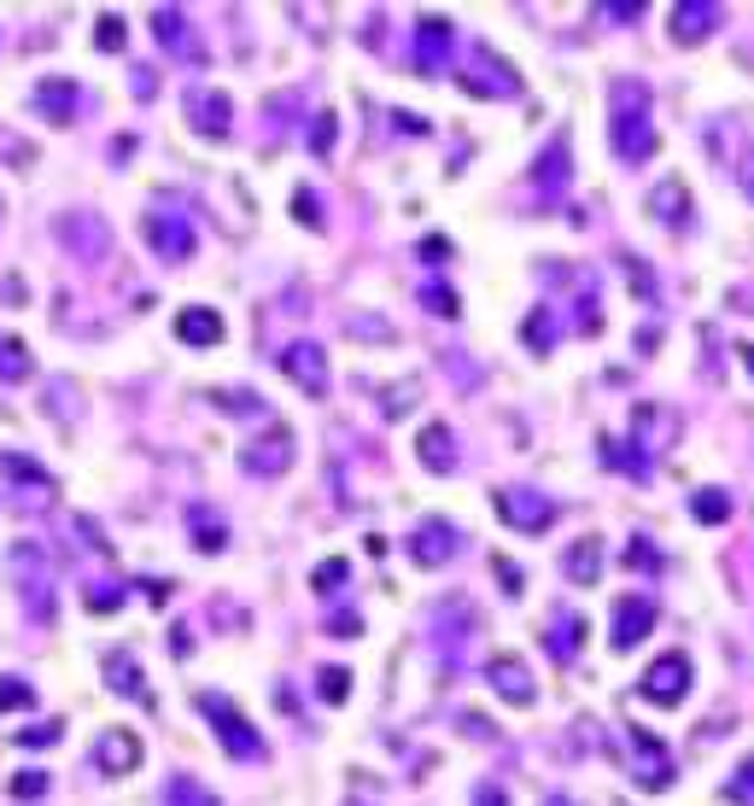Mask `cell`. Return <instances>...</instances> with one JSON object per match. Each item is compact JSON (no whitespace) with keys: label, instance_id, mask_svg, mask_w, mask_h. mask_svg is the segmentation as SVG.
Segmentation results:
<instances>
[{"label":"cell","instance_id":"8fae6325","mask_svg":"<svg viewBox=\"0 0 754 806\" xmlns=\"http://www.w3.org/2000/svg\"><path fill=\"white\" fill-rule=\"evenodd\" d=\"M59 234L71 240L76 258H100V252H106V222L88 217V211H71L65 222H59Z\"/></svg>","mask_w":754,"mask_h":806},{"label":"cell","instance_id":"7dc6e473","mask_svg":"<svg viewBox=\"0 0 754 806\" xmlns=\"http://www.w3.org/2000/svg\"><path fill=\"white\" fill-rule=\"evenodd\" d=\"M311 140H316V153H328V140H334V117H322V123H316V135H311Z\"/></svg>","mask_w":754,"mask_h":806},{"label":"cell","instance_id":"1f68e13d","mask_svg":"<svg viewBox=\"0 0 754 806\" xmlns=\"http://www.w3.org/2000/svg\"><path fill=\"white\" fill-rule=\"evenodd\" d=\"M35 100H42V106H59V123H65L71 112V100H76V88H71V82H42V88H35Z\"/></svg>","mask_w":754,"mask_h":806},{"label":"cell","instance_id":"7bdbcfd3","mask_svg":"<svg viewBox=\"0 0 754 806\" xmlns=\"http://www.w3.org/2000/svg\"><path fill=\"white\" fill-rule=\"evenodd\" d=\"M421 258H427V263H444V258H451V240H439V234L421 240Z\"/></svg>","mask_w":754,"mask_h":806},{"label":"cell","instance_id":"9a60e30c","mask_svg":"<svg viewBox=\"0 0 754 806\" xmlns=\"http://www.w3.org/2000/svg\"><path fill=\"white\" fill-rule=\"evenodd\" d=\"M229 94H188V117H193V129L199 135H229Z\"/></svg>","mask_w":754,"mask_h":806},{"label":"cell","instance_id":"74e56055","mask_svg":"<svg viewBox=\"0 0 754 806\" xmlns=\"http://www.w3.org/2000/svg\"><path fill=\"white\" fill-rule=\"evenodd\" d=\"M117 603H124V590H117V585H88V608L100 614V608H117Z\"/></svg>","mask_w":754,"mask_h":806},{"label":"cell","instance_id":"f546056e","mask_svg":"<svg viewBox=\"0 0 754 806\" xmlns=\"http://www.w3.org/2000/svg\"><path fill=\"white\" fill-rule=\"evenodd\" d=\"M345 578H352V567H345L339 555H334V562H322V567H316V578H311V585H316L322 596H334V590H345Z\"/></svg>","mask_w":754,"mask_h":806},{"label":"cell","instance_id":"f6af8a7d","mask_svg":"<svg viewBox=\"0 0 754 806\" xmlns=\"http://www.w3.org/2000/svg\"><path fill=\"white\" fill-rule=\"evenodd\" d=\"M293 211H299V222H322V217H316V199H311V188H299Z\"/></svg>","mask_w":754,"mask_h":806},{"label":"cell","instance_id":"8d00e7d4","mask_svg":"<svg viewBox=\"0 0 754 806\" xmlns=\"http://www.w3.org/2000/svg\"><path fill=\"white\" fill-rule=\"evenodd\" d=\"M725 498H720V491H702V498H697V514H702V521H725Z\"/></svg>","mask_w":754,"mask_h":806},{"label":"cell","instance_id":"52a82bcc","mask_svg":"<svg viewBox=\"0 0 754 806\" xmlns=\"http://www.w3.org/2000/svg\"><path fill=\"white\" fill-rule=\"evenodd\" d=\"M281 375H293L311 398H322V391H328V350H322L316 339L287 345V350H281Z\"/></svg>","mask_w":754,"mask_h":806},{"label":"cell","instance_id":"60d3db41","mask_svg":"<svg viewBox=\"0 0 754 806\" xmlns=\"http://www.w3.org/2000/svg\"><path fill=\"white\" fill-rule=\"evenodd\" d=\"M42 789H48V772H24L12 783V795H42Z\"/></svg>","mask_w":754,"mask_h":806},{"label":"cell","instance_id":"5b68a950","mask_svg":"<svg viewBox=\"0 0 754 806\" xmlns=\"http://www.w3.org/2000/svg\"><path fill=\"white\" fill-rule=\"evenodd\" d=\"M498 514L515 532H544L549 521H556V503H549L544 491H533V485H503L498 491Z\"/></svg>","mask_w":754,"mask_h":806},{"label":"cell","instance_id":"30bf717a","mask_svg":"<svg viewBox=\"0 0 754 806\" xmlns=\"http://www.w3.org/2000/svg\"><path fill=\"white\" fill-rule=\"evenodd\" d=\"M649 631H656V603L649 596H620L615 603V649H631Z\"/></svg>","mask_w":754,"mask_h":806},{"label":"cell","instance_id":"d6986e66","mask_svg":"<svg viewBox=\"0 0 754 806\" xmlns=\"http://www.w3.org/2000/svg\"><path fill=\"white\" fill-rule=\"evenodd\" d=\"M444 48H451V24H444V18H421V30H416V59H421V71H439Z\"/></svg>","mask_w":754,"mask_h":806},{"label":"cell","instance_id":"ba28073f","mask_svg":"<svg viewBox=\"0 0 754 806\" xmlns=\"http://www.w3.org/2000/svg\"><path fill=\"white\" fill-rule=\"evenodd\" d=\"M457 549H462V532L451 521H439V514H433V521H421L416 537H410V555H416L421 567H444Z\"/></svg>","mask_w":754,"mask_h":806},{"label":"cell","instance_id":"44dd1931","mask_svg":"<svg viewBox=\"0 0 754 806\" xmlns=\"http://www.w3.org/2000/svg\"><path fill=\"white\" fill-rule=\"evenodd\" d=\"M638 783H643V789H667V783H672L667 754L656 749V736H643V731H638Z\"/></svg>","mask_w":754,"mask_h":806},{"label":"cell","instance_id":"484cf974","mask_svg":"<svg viewBox=\"0 0 754 806\" xmlns=\"http://www.w3.org/2000/svg\"><path fill=\"white\" fill-rule=\"evenodd\" d=\"M30 350H24V339H0V380H30Z\"/></svg>","mask_w":754,"mask_h":806},{"label":"cell","instance_id":"836d02e7","mask_svg":"<svg viewBox=\"0 0 754 806\" xmlns=\"http://www.w3.org/2000/svg\"><path fill=\"white\" fill-rule=\"evenodd\" d=\"M94 41H100L106 53H117V48H124V18L106 12V18H100V30H94Z\"/></svg>","mask_w":754,"mask_h":806},{"label":"cell","instance_id":"8992f818","mask_svg":"<svg viewBox=\"0 0 754 806\" xmlns=\"http://www.w3.org/2000/svg\"><path fill=\"white\" fill-rule=\"evenodd\" d=\"M240 468L252 473V480H275V473L293 468V432L287 427H270L263 439L240 444Z\"/></svg>","mask_w":754,"mask_h":806},{"label":"cell","instance_id":"83f0119b","mask_svg":"<svg viewBox=\"0 0 754 806\" xmlns=\"http://www.w3.org/2000/svg\"><path fill=\"white\" fill-rule=\"evenodd\" d=\"M170 806H217L206 783H193V777H170Z\"/></svg>","mask_w":754,"mask_h":806},{"label":"cell","instance_id":"ffe728a7","mask_svg":"<svg viewBox=\"0 0 754 806\" xmlns=\"http://www.w3.org/2000/svg\"><path fill=\"white\" fill-rule=\"evenodd\" d=\"M416 450H421V462L433 468V473H451V468H457V439H451V427H439V421L421 432Z\"/></svg>","mask_w":754,"mask_h":806},{"label":"cell","instance_id":"277c9868","mask_svg":"<svg viewBox=\"0 0 754 806\" xmlns=\"http://www.w3.org/2000/svg\"><path fill=\"white\" fill-rule=\"evenodd\" d=\"M7 562H12V573H18V596L30 603V614H35V619H53V590H48L53 562H48V555L35 549V544H18Z\"/></svg>","mask_w":754,"mask_h":806},{"label":"cell","instance_id":"7a4b0ae2","mask_svg":"<svg viewBox=\"0 0 754 806\" xmlns=\"http://www.w3.org/2000/svg\"><path fill=\"white\" fill-rule=\"evenodd\" d=\"M199 713L211 719V731H217V742H222V754H229V760H263V736L252 731V719L240 713L229 695L206 690V695H199Z\"/></svg>","mask_w":754,"mask_h":806},{"label":"cell","instance_id":"d6a6232c","mask_svg":"<svg viewBox=\"0 0 754 806\" xmlns=\"http://www.w3.org/2000/svg\"><path fill=\"white\" fill-rule=\"evenodd\" d=\"M725 795L737 800V806H754V754L737 766V777H731V789H725Z\"/></svg>","mask_w":754,"mask_h":806},{"label":"cell","instance_id":"e575fe53","mask_svg":"<svg viewBox=\"0 0 754 806\" xmlns=\"http://www.w3.org/2000/svg\"><path fill=\"white\" fill-rule=\"evenodd\" d=\"M421 304L433 310V316H457V310H462V304H457V293H451V286H427V293H421Z\"/></svg>","mask_w":754,"mask_h":806},{"label":"cell","instance_id":"2e32d148","mask_svg":"<svg viewBox=\"0 0 754 806\" xmlns=\"http://www.w3.org/2000/svg\"><path fill=\"white\" fill-rule=\"evenodd\" d=\"M176 334L188 339V345H199V350H211V345H222V316H217V310H206V304H199V310H181V316H176Z\"/></svg>","mask_w":754,"mask_h":806},{"label":"cell","instance_id":"ab89813d","mask_svg":"<svg viewBox=\"0 0 754 806\" xmlns=\"http://www.w3.org/2000/svg\"><path fill=\"white\" fill-rule=\"evenodd\" d=\"M626 562H631V567H656L661 555H656V544H643V537H638V544L626 549Z\"/></svg>","mask_w":754,"mask_h":806},{"label":"cell","instance_id":"ee69618b","mask_svg":"<svg viewBox=\"0 0 754 806\" xmlns=\"http://www.w3.org/2000/svg\"><path fill=\"white\" fill-rule=\"evenodd\" d=\"M474 806H509V795L498 789V783H480V789H474Z\"/></svg>","mask_w":754,"mask_h":806},{"label":"cell","instance_id":"c3c4849f","mask_svg":"<svg viewBox=\"0 0 754 806\" xmlns=\"http://www.w3.org/2000/svg\"><path fill=\"white\" fill-rule=\"evenodd\" d=\"M544 806H574V800H562V795H556V800H544Z\"/></svg>","mask_w":754,"mask_h":806},{"label":"cell","instance_id":"ac0fdd59","mask_svg":"<svg viewBox=\"0 0 754 806\" xmlns=\"http://www.w3.org/2000/svg\"><path fill=\"white\" fill-rule=\"evenodd\" d=\"M94 760L106 772H129V766H140V742L129 731H106V736L94 742Z\"/></svg>","mask_w":754,"mask_h":806},{"label":"cell","instance_id":"4dcf8cb0","mask_svg":"<svg viewBox=\"0 0 754 806\" xmlns=\"http://www.w3.org/2000/svg\"><path fill=\"white\" fill-rule=\"evenodd\" d=\"M7 708H35V690L24 684V678H0V713Z\"/></svg>","mask_w":754,"mask_h":806},{"label":"cell","instance_id":"3957f363","mask_svg":"<svg viewBox=\"0 0 754 806\" xmlns=\"http://www.w3.org/2000/svg\"><path fill=\"white\" fill-rule=\"evenodd\" d=\"M140 234H147V245H153V252L165 258V263H181V258L193 252V222L181 217L176 205H153V211L140 217Z\"/></svg>","mask_w":754,"mask_h":806},{"label":"cell","instance_id":"4fadbf2b","mask_svg":"<svg viewBox=\"0 0 754 806\" xmlns=\"http://www.w3.org/2000/svg\"><path fill=\"white\" fill-rule=\"evenodd\" d=\"M153 30H158V41H165L170 53H181V59H199V35L188 30V12H176V7H158V12H153Z\"/></svg>","mask_w":754,"mask_h":806},{"label":"cell","instance_id":"6da1fadb","mask_svg":"<svg viewBox=\"0 0 754 806\" xmlns=\"http://www.w3.org/2000/svg\"><path fill=\"white\" fill-rule=\"evenodd\" d=\"M608 140H615V153L626 164H638L656 153V123H649V88L638 76H620L615 88H608Z\"/></svg>","mask_w":754,"mask_h":806},{"label":"cell","instance_id":"7c38bea8","mask_svg":"<svg viewBox=\"0 0 754 806\" xmlns=\"http://www.w3.org/2000/svg\"><path fill=\"white\" fill-rule=\"evenodd\" d=\"M485 678H492V690H498L503 701H515V708H526V701L538 695V690H533V678H526V667H521L515 655L492 660V672H485Z\"/></svg>","mask_w":754,"mask_h":806},{"label":"cell","instance_id":"4316f807","mask_svg":"<svg viewBox=\"0 0 754 806\" xmlns=\"http://www.w3.org/2000/svg\"><path fill=\"white\" fill-rule=\"evenodd\" d=\"M649 211H656L661 222H679V211H684V181H661V188L649 193Z\"/></svg>","mask_w":754,"mask_h":806},{"label":"cell","instance_id":"d590c367","mask_svg":"<svg viewBox=\"0 0 754 806\" xmlns=\"http://www.w3.org/2000/svg\"><path fill=\"white\" fill-rule=\"evenodd\" d=\"M562 153H567V147H562V140H556V147L544 153V164H538L533 176H538V181H562V170H567V158H562Z\"/></svg>","mask_w":754,"mask_h":806},{"label":"cell","instance_id":"cb8c5ba5","mask_svg":"<svg viewBox=\"0 0 754 806\" xmlns=\"http://www.w3.org/2000/svg\"><path fill=\"white\" fill-rule=\"evenodd\" d=\"M544 643H549V655H556V660H574V649L585 643V619L579 614L556 619V631H544Z\"/></svg>","mask_w":754,"mask_h":806},{"label":"cell","instance_id":"7402d4cb","mask_svg":"<svg viewBox=\"0 0 754 806\" xmlns=\"http://www.w3.org/2000/svg\"><path fill=\"white\" fill-rule=\"evenodd\" d=\"M188 532H193V544L199 549H229V526H222V514H211V509H188Z\"/></svg>","mask_w":754,"mask_h":806},{"label":"cell","instance_id":"bcb514c9","mask_svg":"<svg viewBox=\"0 0 754 806\" xmlns=\"http://www.w3.org/2000/svg\"><path fill=\"white\" fill-rule=\"evenodd\" d=\"M498 578H503V590H509V596H521V573H515V562H498Z\"/></svg>","mask_w":754,"mask_h":806},{"label":"cell","instance_id":"e0dca14e","mask_svg":"<svg viewBox=\"0 0 754 806\" xmlns=\"http://www.w3.org/2000/svg\"><path fill=\"white\" fill-rule=\"evenodd\" d=\"M562 573L574 578V585H597V573H603V537H579V544L562 555Z\"/></svg>","mask_w":754,"mask_h":806},{"label":"cell","instance_id":"603a6c76","mask_svg":"<svg viewBox=\"0 0 754 806\" xmlns=\"http://www.w3.org/2000/svg\"><path fill=\"white\" fill-rule=\"evenodd\" d=\"M462 88L468 94H515L521 82H515V71H503L492 59V71H462Z\"/></svg>","mask_w":754,"mask_h":806},{"label":"cell","instance_id":"b9f144b4","mask_svg":"<svg viewBox=\"0 0 754 806\" xmlns=\"http://www.w3.org/2000/svg\"><path fill=\"white\" fill-rule=\"evenodd\" d=\"M328 631H334V637H357V631H363V619H357V614H334V619H328Z\"/></svg>","mask_w":754,"mask_h":806},{"label":"cell","instance_id":"f35d334b","mask_svg":"<svg viewBox=\"0 0 754 806\" xmlns=\"http://www.w3.org/2000/svg\"><path fill=\"white\" fill-rule=\"evenodd\" d=\"M59 731H65V725H59V719H53V725H35V731H18V742H24V749H35V742H59Z\"/></svg>","mask_w":754,"mask_h":806},{"label":"cell","instance_id":"f1b7e54d","mask_svg":"<svg viewBox=\"0 0 754 806\" xmlns=\"http://www.w3.org/2000/svg\"><path fill=\"white\" fill-rule=\"evenodd\" d=\"M316 690H322V701H345V695H352V672H345V667H322Z\"/></svg>","mask_w":754,"mask_h":806},{"label":"cell","instance_id":"9c48e42d","mask_svg":"<svg viewBox=\"0 0 754 806\" xmlns=\"http://www.w3.org/2000/svg\"><path fill=\"white\" fill-rule=\"evenodd\" d=\"M684 690H690V655H661L656 667L643 672V695L661 701V708H672Z\"/></svg>","mask_w":754,"mask_h":806},{"label":"cell","instance_id":"5bb4252c","mask_svg":"<svg viewBox=\"0 0 754 806\" xmlns=\"http://www.w3.org/2000/svg\"><path fill=\"white\" fill-rule=\"evenodd\" d=\"M100 672H106V684H112L117 695H129V701H147V708H153V690L135 678V655H129V649H112L106 660H100Z\"/></svg>","mask_w":754,"mask_h":806},{"label":"cell","instance_id":"d4e9b609","mask_svg":"<svg viewBox=\"0 0 754 806\" xmlns=\"http://www.w3.org/2000/svg\"><path fill=\"white\" fill-rule=\"evenodd\" d=\"M713 30V7H679L672 12V41H702Z\"/></svg>","mask_w":754,"mask_h":806}]
</instances>
